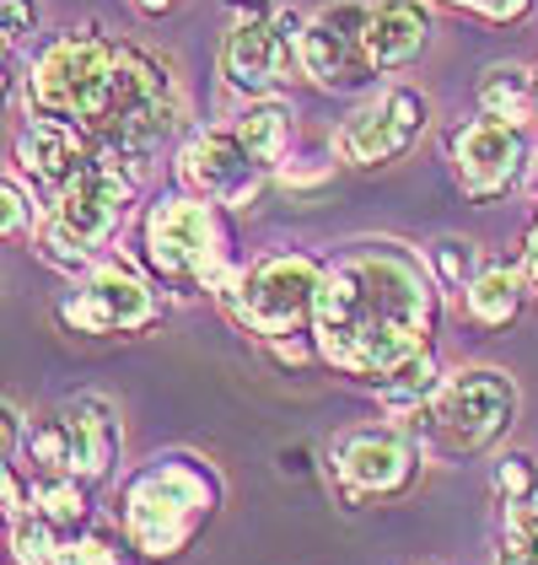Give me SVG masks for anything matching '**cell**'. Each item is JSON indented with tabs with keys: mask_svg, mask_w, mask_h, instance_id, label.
<instances>
[{
	"mask_svg": "<svg viewBox=\"0 0 538 565\" xmlns=\"http://www.w3.org/2000/svg\"><path fill=\"white\" fill-rule=\"evenodd\" d=\"M442 286L426 254L399 237H372L345 248L323 269L318 291V361L377 388L394 366L437 350Z\"/></svg>",
	"mask_w": 538,
	"mask_h": 565,
	"instance_id": "6da1fadb",
	"label": "cell"
},
{
	"mask_svg": "<svg viewBox=\"0 0 538 565\" xmlns=\"http://www.w3.org/2000/svg\"><path fill=\"white\" fill-rule=\"evenodd\" d=\"M226 484L200 452H157L119 484V533L140 561H179L183 550L216 522Z\"/></svg>",
	"mask_w": 538,
	"mask_h": 565,
	"instance_id": "7a4b0ae2",
	"label": "cell"
},
{
	"mask_svg": "<svg viewBox=\"0 0 538 565\" xmlns=\"http://www.w3.org/2000/svg\"><path fill=\"white\" fill-rule=\"evenodd\" d=\"M323 269L329 259L297 254V248H275L265 259H248L222 291L216 307L232 318V329H243L248 340L275 350L280 361H313L318 340V291H323Z\"/></svg>",
	"mask_w": 538,
	"mask_h": 565,
	"instance_id": "3957f363",
	"label": "cell"
},
{
	"mask_svg": "<svg viewBox=\"0 0 538 565\" xmlns=\"http://www.w3.org/2000/svg\"><path fill=\"white\" fill-rule=\"evenodd\" d=\"M134 259L140 269L173 291V297H216L226 280L243 269L232 254V226L226 211L200 194H162L140 211L134 226Z\"/></svg>",
	"mask_w": 538,
	"mask_h": 565,
	"instance_id": "277c9868",
	"label": "cell"
},
{
	"mask_svg": "<svg viewBox=\"0 0 538 565\" xmlns=\"http://www.w3.org/2000/svg\"><path fill=\"white\" fill-rule=\"evenodd\" d=\"M119 409L103 393H76L44 420H22L17 404H6V463H17L33 484L44 479H82L103 484L119 463Z\"/></svg>",
	"mask_w": 538,
	"mask_h": 565,
	"instance_id": "5b68a950",
	"label": "cell"
},
{
	"mask_svg": "<svg viewBox=\"0 0 538 565\" xmlns=\"http://www.w3.org/2000/svg\"><path fill=\"white\" fill-rule=\"evenodd\" d=\"M82 130L97 140L103 157H114L125 168L162 157L183 130V92L173 82V71L151 49L119 44L114 82H108L103 103L92 108V119Z\"/></svg>",
	"mask_w": 538,
	"mask_h": 565,
	"instance_id": "8992f818",
	"label": "cell"
},
{
	"mask_svg": "<svg viewBox=\"0 0 538 565\" xmlns=\"http://www.w3.org/2000/svg\"><path fill=\"white\" fill-rule=\"evenodd\" d=\"M523 393L517 377L501 366H458L448 372V383L437 388L431 404H420L415 415H404L399 426L426 452V463H463L480 458L506 441V431L517 426Z\"/></svg>",
	"mask_w": 538,
	"mask_h": 565,
	"instance_id": "52a82bcc",
	"label": "cell"
},
{
	"mask_svg": "<svg viewBox=\"0 0 538 565\" xmlns=\"http://www.w3.org/2000/svg\"><path fill=\"white\" fill-rule=\"evenodd\" d=\"M130 211H134V168L114 162V157H97L71 189H60L49 200L44 221L33 232V254L49 269L82 280L97 259H108V243L125 232Z\"/></svg>",
	"mask_w": 538,
	"mask_h": 565,
	"instance_id": "ba28073f",
	"label": "cell"
},
{
	"mask_svg": "<svg viewBox=\"0 0 538 565\" xmlns=\"http://www.w3.org/2000/svg\"><path fill=\"white\" fill-rule=\"evenodd\" d=\"M114 65H119V39H108L103 28H65V33L44 39L22 71L28 119L87 125L92 108L103 103V92L114 82Z\"/></svg>",
	"mask_w": 538,
	"mask_h": 565,
	"instance_id": "9c48e42d",
	"label": "cell"
},
{
	"mask_svg": "<svg viewBox=\"0 0 538 565\" xmlns=\"http://www.w3.org/2000/svg\"><path fill=\"white\" fill-rule=\"evenodd\" d=\"M302 11H269L265 0H232V22L222 33V71L226 92H237L243 103H265L280 97L302 76Z\"/></svg>",
	"mask_w": 538,
	"mask_h": 565,
	"instance_id": "30bf717a",
	"label": "cell"
},
{
	"mask_svg": "<svg viewBox=\"0 0 538 565\" xmlns=\"http://www.w3.org/2000/svg\"><path fill=\"white\" fill-rule=\"evenodd\" d=\"M54 318L71 334H92V340H125V334H146L162 323V286L140 269V259L108 254L71 280V291L60 297Z\"/></svg>",
	"mask_w": 538,
	"mask_h": 565,
	"instance_id": "8fae6325",
	"label": "cell"
},
{
	"mask_svg": "<svg viewBox=\"0 0 538 565\" xmlns=\"http://www.w3.org/2000/svg\"><path fill=\"white\" fill-rule=\"evenodd\" d=\"M323 463H329V479H334L345 507H377V501H399L415 490L426 452L399 420H383V426L340 431L329 441Z\"/></svg>",
	"mask_w": 538,
	"mask_h": 565,
	"instance_id": "7c38bea8",
	"label": "cell"
},
{
	"mask_svg": "<svg viewBox=\"0 0 538 565\" xmlns=\"http://www.w3.org/2000/svg\"><path fill=\"white\" fill-rule=\"evenodd\" d=\"M431 125V97L415 87H377L329 135V151L340 168H388L426 135Z\"/></svg>",
	"mask_w": 538,
	"mask_h": 565,
	"instance_id": "4fadbf2b",
	"label": "cell"
},
{
	"mask_svg": "<svg viewBox=\"0 0 538 565\" xmlns=\"http://www.w3.org/2000/svg\"><path fill=\"white\" fill-rule=\"evenodd\" d=\"M366 11L372 0H334L302 22V82L318 92H377V71L366 60Z\"/></svg>",
	"mask_w": 538,
	"mask_h": 565,
	"instance_id": "5bb4252c",
	"label": "cell"
},
{
	"mask_svg": "<svg viewBox=\"0 0 538 565\" xmlns=\"http://www.w3.org/2000/svg\"><path fill=\"white\" fill-rule=\"evenodd\" d=\"M448 162L463 200L491 205V200L512 194L528 178V168H534V130L480 114V119H469V125H458L448 135Z\"/></svg>",
	"mask_w": 538,
	"mask_h": 565,
	"instance_id": "9a60e30c",
	"label": "cell"
},
{
	"mask_svg": "<svg viewBox=\"0 0 538 565\" xmlns=\"http://www.w3.org/2000/svg\"><path fill=\"white\" fill-rule=\"evenodd\" d=\"M173 168H179V183L189 194H200V200H211L222 211H248L269 183V168H259L226 125L189 135L179 146Z\"/></svg>",
	"mask_w": 538,
	"mask_h": 565,
	"instance_id": "2e32d148",
	"label": "cell"
},
{
	"mask_svg": "<svg viewBox=\"0 0 538 565\" xmlns=\"http://www.w3.org/2000/svg\"><path fill=\"white\" fill-rule=\"evenodd\" d=\"M97 157H103L97 140L82 125H65V119H22V130L11 140V173L28 178L44 205L60 189H71Z\"/></svg>",
	"mask_w": 538,
	"mask_h": 565,
	"instance_id": "e0dca14e",
	"label": "cell"
},
{
	"mask_svg": "<svg viewBox=\"0 0 538 565\" xmlns=\"http://www.w3.org/2000/svg\"><path fill=\"white\" fill-rule=\"evenodd\" d=\"M437 39V17L431 0H372L366 11V60L377 76H399L409 71Z\"/></svg>",
	"mask_w": 538,
	"mask_h": 565,
	"instance_id": "ac0fdd59",
	"label": "cell"
},
{
	"mask_svg": "<svg viewBox=\"0 0 538 565\" xmlns=\"http://www.w3.org/2000/svg\"><path fill=\"white\" fill-rule=\"evenodd\" d=\"M226 130L243 140V151L269 168V178L286 168V151H291V135H297V114H291V103L286 97H265V103H243L232 119H226Z\"/></svg>",
	"mask_w": 538,
	"mask_h": 565,
	"instance_id": "d6986e66",
	"label": "cell"
},
{
	"mask_svg": "<svg viewBox=\"0 0 538 565\" xmlns=\"http://www.w3.org/2000/svg\"><path fill=\"white\" fill-rule=\"evenodd\" d=\"M528 275H523V264H485L480 269V280L463 291V312H469V323L474 329H512L517 318H523V302H528Z\"/></svg>",
	"mask_w": 538,
	"mask_h": 565,
	"instance_id": "ffe728a7",
	"label": "cell"
},
{
	"mask_svg": "<svg viewBox=\"0 0 538 565\" xmlns=\"http://www.w3.org/2000/svg\"><path fill=\"white\" fill-rule=\"evenodd\" d=\"M534 87H538V76L528 65L495 60V65L480 71V82H474V103H480L485 119H506V125L534 130Z\"/></svg>",
	"mask_w": 538,
	"mask_h": 565,
	"instance_id": "44dd1931",
	"label": "cell"
},
{
	"mask_svg": "<svg viewBox=\"0 0 538 565\" xmlns=\"http://www.w3.org/2000/svg\"><path fill=\"white\" fill-rule=\"evenodd\" d=\"M442 383H448V366H442L437 350H426V355H415V361L394 366L372 393H377V404H383L394 420H404V415H415L420 404H431Z\"/></svg>",
	"mask_w": 538,
	"mask_h": 565,
	"instance_id": "7402d4cb",
	"label": "cell"
},
{
	"mask_svg": "<svg viewBox=\"0 0 538 565\" xmlns=\"http://www.w3.org/2000/svg\"><path fill=\"white\" fill-rule=\"evenodd\" d=\"M33 512L54 527L60 544H71V539H82L92 527V484H82V479H44V484H33Z\"/></svg>",
	"mask_w": 538,
	"mask_h": 565,
	"instance_id": "603a6c76",
	"label": "cell"
},
{
	"mask_svg": "<svg viewBox=\"0 0 538 565\" xmlns=\"http://www.w3.org/2000/svg\"><path fill=\"white\" fill-rule=\"evenodd\" d=\"M426 264H431L437 286H442V291H458V297H463V291L480 280V269H485L480 243H469V237H437V243L426 248Z\"/></svg>",
	"mask_w": 538,
	"mask_h": 565,
	"instance_id": "cb8c5ba5",
	"label": "cell"
},
{
	"mask_svg": "<svg viewBox=\"0 0 538 565\" xmlns=\"http://www.w3.org/2000/svg\"><path fill=\"white\" fill-rule=\"evenodd\" d=\"M140 550H134L125 533H108V527H87L82 539L60 544V561L54 565H134Z\"/></svg>",
	"mask_w": 538,
	"mask_h": 565,
	"instance_id": "d4e9b609",
	"label": "cell"
},
{
	"mask_svg": "<svg viewBox=\"0 0 538 565\" xmlns=\"http://www.w3.org/2000/svg\"><path fill=\"white\" fill-rule=\"evenodd\" d=\"M0 205H6V237L17 243V237H28L33 243V232H39V221H44V200H39V189L28 183L22 173H11L6 168V183H0Z\"/></svg>",
	"mask_w": 538,
	"mask_h": 565,
	"instance_id": "484cf974",
	"label": "cell"
},
{
	"mask_svg": "<svg viewBox=\"0 0 538 565\" xmlns=\"http://www.w3.org/2000/svg\"><path fill=\"white\" fill-rule=\"evenodd\" d=\"M501 550L506 555H523V561H538V490L501 507Z\"/></svg>",
	"mask_w": 538,
	"mask_h": 565,
	"instance_id": "4316f807",
	"label": "cell"
},
{
	"mask_svg": "<svg viewBox=\"0 0 538 565\" xmlns=\"http://www.w3.org/2000/svg\"><path fill=\"white\" fill-rule=\"evenodd\" d=\"M39 0H0V33H6V54H22L28 44H39Z\"/></svg>",
	"mask_w": 538,
	"mask_h": 565,
	"instance_id": "83f0119b",
	"label": "cell"
},
{
	"mask_svg": "<svg viewBox=\"0 0 538 565\" xmlns=\"http://www.w3.org/2000/svg\"><path fill=\"white\" fill-rule=\"evenodd\" d=\"M442 6L469 11V17H480V22H495V28H517V22L534 17L538 0H442Z\"/></svg>",
	"mask_w": 538,
	"mask_h": 565,
	"instance_id": "f1b7e54d",
	"label": "cell"
},
{
	"mask_svg": "<svg viewBox=\"0 0 538 565\" xmlns=\"http://www.w3.org/2000/svg\"><path fill=\"white\" fill-rule=\"evenodd\" d=\"M523 275H528V286L538 291V216L528 226V243H523Z\"/></svg>",
	"mask_w": 538,
	"mask_h": 565,
	"instance_id": "f546056e",
	"label": "cell"
},
{
	"mask_svg": "<svg viewBox=\"0 0 538 565\" xmlns=\"http://www.w3.org/2000/svg\"><path fill=\"white\" fill-rule=\"evenodd\" d=\"M134 11H146V17H168V11H179L183 0H130Z\"/></svg>",
	"mask_w": 538,
	"mask_h": 565,
	"instance_id": "4dcf8cb0",
	"label": "cell"
},
{
	"mask_svg": "<svg viewBox=\"0 0 538 565\" xmlns=\"http://www.w3.org/2000/svg\"><path fill=\"white\" fill-rule=\"evenodd\" d=\"M534 76H538V71H534ZM534 130H538V87H534Z\"/></svg>",
	"mask_w": 538,
	"mask_h": 565,
	"instance_id": "1f68e13d",
	"label": "cell"
}]
</instances>
